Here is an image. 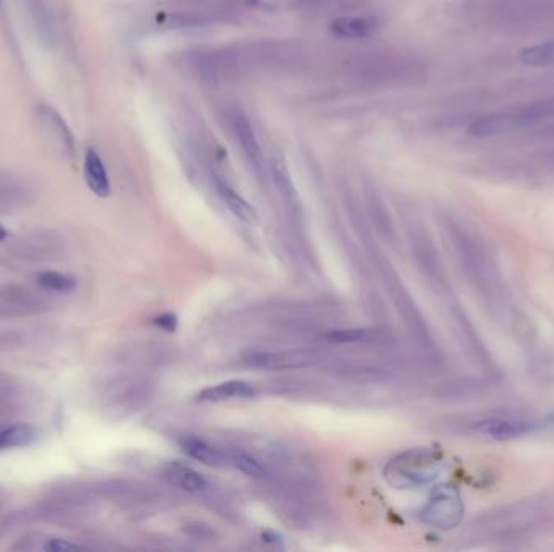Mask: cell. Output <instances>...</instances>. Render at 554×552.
I'll return each instance as SVG.
<instances>
[{
    "instance_id": "7402d4cb",
    "label": "cell",
    "mask_w": 554,
    "mask_h": 552,
    "mask_svg": "<svg viewBox=\"0 0 554 552\" xmlns=\"http://www.w3.org/2000/svg\"><path fill=\"white\" fill-rule=\"evenodd\" d=\"M38 284L47 292L70 293L77 289V281L72 276L57 271L41 272Z\"/></svg>"
},
{
    "instance_id": "ac0fdd59",
    "label": "cell",
    "mask_w": 554,
    "mask_h": 552,
    "mask_svg": "<svg viewBox=\"0 0 554 552\" xmlns=\"http://www.w3.org/2000/svg\"><path fill=\"white\" fill-rule=\"evenodd\" d=\"M214 185H216V190H218L219 196H221L222 201L226 204L229 211L234 214L237 219H240L242 222H247V224H253L256 221V211L253 208L252 204L248 203L242 195L235 192L234 188L222 180L221 177H214Z\"/></svg>"
},
{
    "instance_id": "603a6c76",
    "label": "cell",
    "mask_w": 554,
    "mask_h": 552,
    "mask_svg": "<svg viewBox=\"0 0 554 552\" xmlns=\"http://www.w3.org/2000/svg\"><path fill=\"white\" fill-rule=\"evenodd\" d=\"M231 462L234 463L235 468H239L240 472L245 473V475L255 476V478H263L266 475L265 465L252 455L239 452V454L232 455Z\"/></svg>"
},
{
    "instance_id": "d4e9b609",
    "label": "cell",
    "mask_w": 554,
    "mask_h": 552,
    "mask_svg": "<svg viewBox=\"0 0 554 552\" xmlns=\"http://www.w3.org/2000/svg\"><path fill=\"white\" fill-rule=\"evenodd\" d=\"M337 0H290V5L295 10H303V12H312V10L324 9L329 5L334 4Z\"/></svg>"
},
{
    "instance_id": "484cf974",
    "label": "cell",
    "mask_w": 554,
    "mask_h": 552,
    "mask_svg": "<svg viewBox=\"0 0 554 552\" xmlns=\"http://www.w3.org/2000/svg\"><path fill=\"white\" fill-rule=\"evenodd\" d=\"M44 549H46V551L67 552L80 549V546H78V544L69 543V541L59 540V538H56V540L47 541Z\"/></svg>"
},
{
    "instance_id": "6da1fadb",
    "label": "cell",
    "mask_w": 554,
    "mask_h": 552,
    "mask_svg": "<svg viewBox=\"0 0 554 552\" xmlns=\"http://www.w3.org/2000/svg\"><path fill=\"white\" fill-rule=\"evenodd\" d=\"M346 73L358 85L401 88L422 80L423 65L417 57L405 52L373 51L350 60Z\"/></svg>"
},
{
    "instance_id": "8fae6325",
    "label": "cell",
    "mask_w": 554,
    "mask_h": 552,
    "mask_svg": "<svg viewBox=\"0 0 554 552\" xmlns=\"http://www.w3.org/2000/svg\"><path fill=\"white\" fill-rule=\"evenodd\" d=\"M25 7L39 43L54 49L59 43V22L51 0H25Z\"/></svg>"
},
{
    "instance_id": "d6986e66",
    "label": "cell",
    "mask_w": 554,
    "mask_h": 552,
    "mask_svg": "<svg viewBox=\"0 0 554 552\" xmlns=\"http://www.w3.org/2000/svg\"><path fill=\"white\" fill-rule=\"evenodd\" d=\"M182 447H184L185 454L192 459L198 460V462L205 463L208 467H227L229 465V459L227 455L218 449V447L211 446L206 441H201L198 438H187L182 441Z\"/></svg>"
},
{
    "instance_id": "4fadbf2b",
    "label": "cell",
    "mask_w": 554,
    "mask_h": 552,
    "mask_svg": "<svg viewBox=\"0 0 554 552\" xmlns=\"http://www.w3.org/2000/svg\"><path fill=\"white\" fill-rule=\"evenodd\" d=\"M30 200V190L17 175L0 170V214L23 208Z\"/></svg>"
},
{
    "instance_id": "e0dca14e",
    "label": "cell",
    "mask_w": 554,
    "mask_h": 552,
    "mask_svg": "<svg viewBox=\"0 0 554 552\" xmlns=\"http://www.w3.org/2000/svg\"><path fill=\"white\" fill-rule=\"evenodd\" d=\"M167 480L184 489L187 493H205L209 489L208 480L205 476L193 470L192 467H187L184 463H171L167 465L166 470Z\"/></svg>"
},
{
    "instance_id": "8992f818",
    "label": "cell",
    "mask_w": 554,
    "mask_h": 552,
    "mask_svg": "<svg viewBox=\"0 0 554 552\" xmlns=\"http://www.w3.org/2000/svg\"><path fill=\"white\" fill-rule=\"evenodd\" d=\"M36 125L44 145L59 158L70 159L75 153V138L62 115L54 107L41 104L36 109Z\"/></svg>"
},
{
    "instance_id": "ffe728a7",
    "label": "cell",
    "mask_w": 554,
    "mask_h": 552,
    "mask_svg": "<svg viewBox=\"0 0 554 552\" xmlns=\"http://www.w3.org/2000/svg\"><path fill=\"white\" fill-rule=\"evenodd\" d=\"M36 438H38L36 429L26 423L5 426V428H0V451L31 446Z\"/></svg>"
},
{
    "instance_id": "2e32d148",
    "label": "cell",
    "mask_w": 554,
    "mask_h": 552,
    "mask_svg": "<svg viewBox=\"0 0 554 552\" xmlns=\"http://www.w3.org/2000/svg\"><path fill=\"white\" fill-rule=\"evenodd\" d=\"M256 391L247 381H226L218 386L206 387L198 394L201 402H226L234 399H252Z\"/></svg>"
},
{
    "instance_id": "7a4b0ae2",
    "label": "cell",
    "mask_w": 554,
    "mask_h": 552,
    "mask_svg": "<svg viewBox=\"0 0 554 552\" xmlns=\"http://www.w3.org/2000/svg\"><path fill=\"white\" fill-rule=\"evenodd\" d=\"M237 46L245 73L295 72L308 62L307 46L294 39H260Z\"/></svg>"
},
{
    "instance_id": "ba28073f",
    "label": "cell",
    "mask_w": 554,
    "mask_h": 552,
    "mask_svg": "<svg viewBox=\"0 0 554 552\" xmlns=\"http://www.w3.org/2000/svg\"><path fill=\"white\" fill-rule=\"evenodd\" d=\"M551 423H554V418L519 420V418L491 417L475 421L472 431L483 434L486 438L509 441V439L522 438L525 434L535 433L537 429Z\"/></svg>"
},
{
    "instance_id": "9c48e42d",
    "label": "cell",
    "mask_w": 554,
    "mask_h": 552,
    "mask_svg": "<svg viewBox=\"0 0 554 552\" xmlns=\"http://www.w3.org/2000/svg\"><path fill=\"white\" fill-rule=\"evenodd\" d=\"M248 366L255 370L286 371L308 368L320 363V357L308 350H281V352H255L245 357Z\"/></svg>"
},
{
    "instance_id": "30bf717a",
    "label": "cell",
    "mask_w": 554,
    "mask_h": 552,
    "mask_svg": "<svg viewBox=\"0 0 554 552\" xmlns=\"http://www.w3.org/2000/svg\"><path fill=\"white\" fill-rule=\"evenodd\" d=\"M461 519V499L452 489L448 488L438 489L423 510V520L433 527L443 528V530L456 527Z\"/></svg>"
},
{
    "instance_id": "f1b7e54d",
    "label": "cell",
    "mask_w": 554,
    "mask_h": 552,
    "mask_svg": "<svg viewBox=\"0 0 554 552\" xmlns=\"http://www.w3.org/2000/svg\"><path fill=\"white\" fill-rule=\"evenodd\" d=\"M0 7H2V0H0Z\"/></svg>"
},
{
    "instance_id": "5bb4252c",
    "label": "cell",
    "mask_w": 554,
    "mask_h": 552,
    "mask_svg": "<svg viewBox=\"0 0 554 552\" xmlns=\"http://www.w3.org/2000/svg\"><path fill=\"white\" fill-rule=\"evenodd\" d=\"M331 30L339 38L365 39L380 30V22L368 15H346L337 17L331 25Z\"/></svg>"
},
{
    "instance_id": "9a60e30c",
    "label": "cell",
    "mask_w": 554,
    "mask_h": 552,
    "mask_svg": "<svg viewBox=\"0 0 554 552\" xmlns=\"http://www.w3.org/2000/svg\"><path fill=\"white\" fill-rule=\"evenodd\" d=\"M83 172H85L86 185L94 195L99 196V198H107L111 195V180L107 175L106 166H104L101 156L94 149L86 151Z\"/></svg>"
},
{
    "instance_id": "83f0119b",
    "label": "cell",
    "mask_w": 554,
    "mask_h": 552,
    "mask_svg": "<svg viewBox=\"0 0 554 552\" xmlns=\"http://www.w3.org/2000/svg\"><path fill=\"white\" fill-rule=\"evenodd\" d=\"M5 502V496L4 493H2V489H0V507H2V504Z\"/></svg>"
},
{
    "instance_id": "44dd1931",
    "label": "cell",
    "mask_w": 554,
    "mask_h": 552,
    "mask_svg": "<svg viewBox=\"0 0 554 552\" xmlns=\"http://www.w3.org/2000/svg\"><path fill=\"white\" fill-rule=\"evenodd\" d=\"M520 62L530 67H548L554 65V41L525 47L519 54Z\"/></svg>"
},
{
    "instance_id": "277c9868",
    "label": "cell",
    "mask_w": 554,
    "mask_h": 552,
    "mask_svg": "<svg viewBox=\"0 0 554 552\" xmlns=\"http://www.w3.org/2000/svg\"><path fill=\"white\" fill-rule=\"evenodd\" d=\"M187 70L198 80L206 83H226L242 77L243 68L239 47L232 46L198 47L185 56Z\"/></svg>"
},
{
    "instance_id": "cb8c5ba5",
    "label": "cell",
    "mask_w": 554,
    "mask_h": 552,
    "mask_svg": "<svg viewBox=\"0 0 554 552\" xmlns=\"http://www.w3.org/2000/svg\"><path fill=\"white\" fill-rule=\"evenodd\" d=\"M371 332L365 329H341V331L329 332L328 339L337 344H355L370 339Z\"/></svg>"
},
{
    "instance_id": "4316f807",
    "label": "cell",
    "mask_w": 554,
    "mask_h": 552,
    "mask_svg": "<svg viewBox=\"0 0 554 552\" xmlns=\"http://www.w3.org/2000/svg\"><path fill=\"white\" fill-rule=\"evenodd\" d=\"M156 324L167 332H174L177 327V318L174 315H162L156 318Z\"/></svg>"
},
{
    "instance_id": "3957f363",
    "label": "cell",
    "mask_w": 554,
    "mask_h": 552,
    "mask_svg": "<svg viewBox=\"0 0 554 552\" xmlns=\"http://www.w3.org/2000/svg\"><path fill=\"white\" fill-rule=\"evenodd\" d=\"M554 120V96L553 98L540 99L527 106L514 107L508 111L493 112L482 115L474 120L467 128L469 135L486 138V136H498L503 133H511L519 128L530 125L542 124Z\"/></svg>"
},
{
    "instance_id": "7c38bea8",
    "label": "cell",
    "mask_w": 554,
    "mask_h": 552,
    "mask_svg": "<svg viewBox=\"0 0 554 552\" xmlns=\"http://www.w3.org/2000/svg\"><path fill=\"white\" fill-rule=\"evenodd\" d=\"M64 251L62 240L52 232H35L25 235L15 245L18 258L28 261H49L59 258Z\"/></svg>"
},
{
    "instance_id": "5b68a950",
    "label": "cell",
    "mask_w": 554,
    "mask_h": 552,
    "mask_svg": "<svg viewBox=\"0 0 554 552\" xmlns=\"http://www.w3.org/2000/svg\"><path fill=\"white\" fill-rule=\"evenodd\" d=\"M436 460L425 452H409L389 463L386 478L396 488L425 485L436 478Z\"/></svg>"
},
{
    "instance_id": "52a82bcc",
    "label": "cell",
    "mask_w": 554,
    "mask_h": 552,
    "mask_svg": "<svg viewBox=\"0 0 554 552\" xmlns=\"http://www.w3.org/2000/svg\"><path fill=\"white\" fill-rule=\"evenodd\" d=\"M227 127L231 130L232 138L242 151L243 158L247 159L250 167H253L255 172H263V151H261L260 141L256 136L255 128L252 122L248 119V115L239 109V107H231L226 112Z\"/></svg>"
}]
</instances>
